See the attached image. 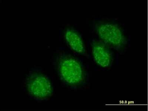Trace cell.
Segmentation results:
<instances>
[{"label": "cell", "mask_w": 148, "mask_h": 111, "mask_svg": "<svg viewBox=\"0 0 148 111\" xmlns=\"http://www.w3.org/2000/svg\"><path fill=\"white\" fill-rule=\"evenodd\" d=\"M56 62L58 75L66 85L76 88L85 83L86 71L78 59L68 54L61 53L57 57Z\"/></svg>", "instance_id": "1"}, {"label": "cell", "mask_w": 148, "mask_h": 111, "mask_svg": "<svg viewBox=\"0 0 148 111\" xmlns=\"http://www.w3.org/2000/svg\"><path fill=\"white\" fill-rule=\"evenodd\" d=\"M66 42L73 51L78 54L84 55L86 53L83 39L77 30L68 28L64 34Z\"/></svg>", "instance_id": "5"}, {"label": "cell", "mask_w": 148, "mask_h": 111, "mask_svg": "<svg viewBox=\"0 0 148 111\" xmlns=\"http://www.w3.org/2000/svg\"><path fill=\"white\" fill-rule=\"evenodd\" d=\"M94 59L102 68L109 67L113 61V56L109 48L101 41L93 40L92 44Z\"/></svg>", "instance_id": "4"}, {"label": "cell", "mask_w": 148, "mask_h": 111, "mask_svg": "<svg viewBox=\"0 0 148 111\" xmlns=\"http://www.w3.org/2000/svg\"><path fill=\"white\" fill-rule=\"evenodd\" d=\"M95 29L101 41L109 47L119 50L126 43L123 32L116 24L101 22L95 25Z\"/></svg>", "instance_id": "3"}, {"label": "cell", "mask_w": 148, "mask_h": 111, "mask_svg": "<svg viewBox=\"0 0 148 111\" xmlns=\"http://www.w3.org/2000/svg\"><path fill=\"white\" fill-rule=\"evenodd\" d=\"M25 86L30 97L38 101L48 99L53 93L51 80L47 75L38 70L30 71L26 78Z\"/></svg>", "instance_id": "2"}]
</instances>
